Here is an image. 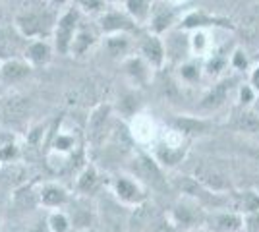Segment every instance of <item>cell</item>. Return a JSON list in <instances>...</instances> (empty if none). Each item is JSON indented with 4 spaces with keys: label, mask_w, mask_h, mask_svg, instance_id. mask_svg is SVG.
I'll return each mask as SVG.
<instances>
[{
    "label": "cell",
    "mask_w": 259,
    "mask_h": 232,
    "mask_svg": "<svg viewBox=\"0 0 259 232\" xmlns=\"http://www.w3.org/2000/svg\"><path fill=\"white\" fill-rule=\"evenodd\" d=\"M110 2H118V0H110Z\"/></svg>",
    "instance_id": "1f68e13d"
},
{
    "label": "cell",
    "mask_w": 259,
    "mask_h": 232,
    "mask_svg": "<svg viewBox=\"0 0 259 232\" xmlns=\"http://www.w3.org/2000/svg\"><path fill=\"white\" fill-rule=\"evenodd\" d=\"M255 97H257V93L253 91L251 85H244V87L240 89V105H242V107H249Z\"/></svg>",
    "instance_id": "d4e9b609"
},
{
    "label": "cell",
    "mask_w": 259,
    "mask_h": 232,
    "mask_svg": "<svg viewBox=\"0 0 259 232\" xmlns=\"http://www.w3.org/2000/svg\"><path fill=\"white\" fill-rule=\"evenodd\" d=\"M230 126L238 130V132H246V133H257L259 132V114L253 111H249L248 107H242L234 111L232 114V120Z\"/></svg>",
    "instance_id": "9c48e42d"
},
{
    "label": "cell",
    "mask_w": 259,
    "mask_h": 232,
    "mask_svg": "<svg viewBox=\"0 0 259 232\" xmlns=\"http://www.w3.org/2000/svg\"><path fill=\"white\" fill-rule=\"evenodd\" d=\"M29 232H53V230L49 228V222H47V221H39Z\"/></svg>",
    "instance_id": "f1b7e54d"
},
{
    "label": "cell",
    "mask_w": 259,
    "mask_h": 232,
    "mask_svg": "<svg viewBox=\"0 0 259 232\" xmlns=\"http://www.w3.org/2000/svg\"><path fill=\"white\" fill-rule=\"evenodd\" d=\"M114 190H116V196L122 201H126V203H141L143 198H145L141 194V190L138 188V184L134 180H130V178H120Z\"/></svg>",
    "instance_id": "8fae6325"
},
{
    "label": "cell",
    "mask_w": 259,
    "mask_h": 232,
    "mask_svg": "<svg viewBox=\"0 0 259 232\" xmlns=\"http://www.w3.org/2000/svg\"><path fill=\"white\" fill-rule=\"evenodd\" d=\"M203 25H223V27H228V29H234V25L230 22H227V20L211 18V16H205V14H201V12L190 14L182 23V27H203Z\"/></svg>",
    "instance_id": "4fadbf2b"
},
{
    "label": "cell",
    "mask_w": 259,
    "mask_h": 232,
    "mask_svg": "<svg viewBox=\"0 0 259 232\" xmlns=\"http://www.w3.org/2000/svg\"><path fill=\"white\" fill-rule=\"evenodd\" d=\"M93 35L87 33V31H77L74 41H72V47H70V53H76V55H83L87 49L93 44Z\"/></svg>",
    "instance_id": "ffe728a7"
},
{
    "label": "cell",
    "mask_w": 259,
    "mask_h": 232,
    "mask_svg": "<svg viewBox=\"0 0 259 232\" xmlns=\"http://www.w3.org/2000/svg\"><path fill=\"white\" fill-rule=\"evenodd\" d=\"M246 151H248L249 159L259 166V145H246Z\"/></svg>",
    "instance_id": "83f0119b"
},
{
    "label": "cell",
    "mask_w": 259,
    "mask_h": 232,
    "mask_svg": "<svg viewBox=\"0 0 259 232\" xmlns=\"http://www.w3.org/2000/svg\"><path fill=\"white\" fill-rule=\"evenodd\" d=\"M151 27L155 35L161 33V31H166L168 25L172 23L174 20V14L168 8H151Z\"/></svg>",
    "instance_id": "2e32d148"
},
{
    "label": "cell",
    "mask_w": 259,
    "mask_h": 232,
    "mask_svg": "<svg viewBox=\"0 0 259 232\" xmlns=\"http://www.w3.org/2000/svg\"><path fill=\"white\" fill-rule=\"evenodd\" d=\"M49 222V228L53 232H68L70 230V221H68V217H66L64 213H51V217L47 219Z\"/></svg>",
    "instance_id": "44dd1931"
},
{
    "label": "cell",
    "mask_w": 259,
    "mask_h": 232,
    "mask_svg": "<svg viewBox=\"0 0 259 232\" xmlns=\"http://www.w3.org/2000/svg\"><path fill=\"white\" fill-rule=\"evenodd\" d=\"M126 8L136 22H145L151 16V6L147 0H126Z\"/></svg>",
    "instance_id": "e0dca14e"
},
{
    "label": "cell",
    "mask_w": 259,
    "mask_h": 232,
    "mask_svg": "<svg viewBox=\"0 0 259 232\" xmlns=\"http://www.w3.org/2000/svg\"><path fill=\"white\" fill-rule=\"evenodd\" d=\"M14 25L29 41L31 39H45V37L53 35L54 25H56V16L53 12V6L47 0L43 4L31 2L18 12Z\"/></svg>",
    "instance_id": "6da1fadb"
},
{
    "label": "cell",
    "mask_w": 259,
    "mask_h": 232,
    "mask_svg": "<svg viewBox=\"0 0 259 232\" xmlns=\"http://www.w3.org/2000/svg\"><path fill=\"white\" fill-rule=\"evenodd\" d=\"M182 76L184 77H197V70H195V68H192V66H186L182 70Z\"/></svg>",
    "instance_id": "f546056e"
},
{
    "label": "cell",
    "mask_w": 259,
    "mask_h": 232,
    "mask_svg": "<svg viewBox=\"0 0 259 232\" xmlns=\"http://www.w3.org/2000/svg\"><path fill=\"white\" fill-rule=\"evenodd\" d=\"M97 184H99V174L97 170H95V166H85L83 172L77 178V190L89 194V192H93V190L97 188Z\"/></svg>",
    "instance_id": "ac0fdd59"
},
{
    "label": "cell",
    "mask_w": 259,
    "mask_h": 232,
    "mask_svg": "<svg viewBox=\"0 0 259 232\" xmlns=\"http://www.w3.org/2000/svg\"><path fill=\"white\" fill-rule=\"evenodd\" d=\"M23 58L31 66H47L51 62V58H53V49L45 39H31L25 47Z\"/></svg>",
    "instance_id": "52a82bcc"
},
{
    "label": "cell",
    "mask_w": 259,
    "mask_h": 232,
    "mask_svg": "<svg viewBox=\"0 0 259 232\" xmlns=\"http://www.w3.org/2000/svg\"><path fill=\"white\" fill-rule=\"evenodd\" d=\"M194 232H203V230H194Z\"/></svg>",
    "instance_id": "836d02e7"
},
{
    "label": "cell",
    "mask_w": 259,
    "mask_h": 232,
    "mask_svg": "<svg viewBox=\"0 0 259 232\" xmlns=\"http://www.w3.org/2000/svg\"><path fill=\"white\" fill-rule=\"evenodd\" d=\"M31 64L25 58H12L0 64V83L14 85L31 74Z\"/></svg>",
    "instance_id": "277c9868"
},
{
    "label": "cell",
    "mask_w": 259,
    "mask_h": 232,
    "mask_svg": "<svg viewBox=\"0 0 259 232\" xmlns=\"http://www.w3.org/2000/svg\"><path fill=\"white\" fill-rule=\"evenodd\" d=\"M0 8H2V0H0Z\"/></svg>",
    "instance_id": "d6a6232c"
},
{
    "label": "cell",
    "mask_w": 259,
    "mask_h": 232,
    "mask_svg": "<svg viewBox=\"0 0 259 232\" xmlns=\"http://www.w3.org/2000/svg\"><path fill=\"white\" fill-rule=\"evenodd\" d=\"M232 83H234L232 79H223V81H219L217 85H213V87L207 91L205 97L199 103V107H201L203 111H215L219 107H223V105L227 103L228 95H230Z\"/></svg>",
    "instance_id": "8992f818"
},
{
    "label": "cell",
    "mask_w": 259,
    "mask_h": 232,
    "mask_svg": "<svg viewBox=\"0 0 259 232\" xmlns=\"http://www.w3.org/2000/svg\"><path fill=\"white\" fill-rule=\"evenodd\" d=\"M244 228L246 232H259V211H251L244 215Z\"/></svg>",
    "instance_id": "cb8c5ba5"
},
{
    "label": "cell",
    "mask_w": 259,
    "mask_h": 232,
    "mask_svg": "<svg viewBox=\"0 0 259 232\" xmlns=\"http://www.w3.org/2000/svg\"><path fill=\"white\" fill-rule=\"evenodd\" d=\"M79 10L89 12V14H97V12L105 10V2L107 0H76Z\"/></svg>",
    "instance_id": "603a6c76"
},
{
    "label": "cell",
    "mask_w": 259,
    "mask_h": 232,
    "mask_svg": "<svg viewBox=\"0 0 259 232\" xmlns=\"http://www.w3.org/2000/svg\"><path fill=\"white\" fill-rule=\"evenodd\" d=\"M240 209L242 213H251V211H259V194L257 192H244L240 198Z\"/></svg>",
    "instance_id": "7402d4cb"
},
{
    "label": "cell",
    "mask_w": 259,
    "mask_h": 232,
    "mask_svg": "<svg viewBox=\"0 0 259 232\" xmlns=\"http://www.w3.org/2000/svg\"><path fill=\"white\" fill-rule=\"evenodd\" d=\"M215 226L223 232H238L244 228V217L240 213H221L215 217Z\"/></svg>",
    "instance_id": "5bb4252c"
},
{
    "label": "cell",
    "mask_w": 259,
    "mask_h": 232,
    "mask_svg": "<svg viewBox=\"0 0 259 232\" xmlns=\"http://www.w3.org/2000/svg\"><path fill=\"white\" fill-rule=\"evenodd\" d=\"M27 43L29 39H25L16 25H0V62L23 58Z\"/></svg>",
    "instance_id": "3957f363"
},
{
    "label": "cell",
    "mask_w": 259,
    "mask_h": 232,
    "mask_svg": "<svg viewBox=\"0 0 259 232\" xmlns=\"http://www.w3.org/2000/svg\"><path fill=\"white\" fill-rule=\"evenodd\" d=\"M53 8H58V6H62V4H66V2H70V0H47Z\"/></svg>",
    "instance_id": "4dcf8cb0"
},
{
    "label": "cell",
    "mask_w": 259,
    "mask_h": 232,
    "mask_svg": "<svg viewBox=\"0 0 259 232\" xmlns=\"http://www.w3.org/2000/svg\"><path fill=\"white\" fill-rule=\"evenodd\" d=\"M249 85H251L253 91L259 95V64L253 68V72H251V76H249Z\"/></svg>",
    "instance_id": "4316f807"
},
{
    "label": "cell",
    "mask_w": 259,
    "mask_h": 232,
    "mask_svg": "<svg viewBox=\"0 0 259 232\" xmlns=\"http://www.w3.org/2000/svg\"><path fill=\"white\" fill-rule=\"evenodd\" d=\"M195 180L205 186L209 190H215V192H221V190H227L228 188V182L225 180V176L217 174L213 170H207V168H199L195 170Z\"/></svg>",
    "instance_id": "7c38bea8"
},
{
    "label": "cell",
    "mask_w": 259,
    "mask_h": 232,
    "mask_svg": "<svg viewBox=\"0 0 259 232\" xmlns=\"http://www.w3.org/2000/svg\"><path fill=\"white\" fill-rule=\"evenodd\" d=\"M101 29L105 33H126V31H136L138 25H136V20L132 16H126V14H120V12H105L101 16Z\"/></svg>",
    "instance_id": "5b68a950"
},
{
    "label": "cell",
    "mask_w": 259,
    "mask_h": 232,
    "mask_svg": "<svg viewBox=\"0 0 259 232\" xmlns=\"http://www.w3.org/2000/svg\"><path fill=\"white\" fill-rule=\"evenodd\" d=\"M108 114H110V107L108 105H101L89 116V140L93 144H101L103 140V132L107 128Z\"/></svg>",
    "instance_id": "30bf717a"
},
{
    "label": "cell",
    "mask_w": 259,
    "mask_h": 232,
    "mask_svg": "<svg viewBox=\"0 0 259 232\" xmlns=\"http://www.w3.org/2000/svg\"><path fill=\"white\" fill-rule=\"evenodd\" d=\"M41 203L47 205V207H60V205H64L66 201H68V196H66V192L62 188H58V186H45L41 190Z\"/></svg>",
    "instance_id": "9a60e30c"
},
{
    "label": "cell",
    "mask_w": 259,
    "mask_h": 232,
    "mask_svg": "<svg viewBox=\"0 0 259 232\" xmlns=\"http://www.w3.org/2000/svg\"><path fill=\"white\" fill-rule=\"evenodd\" d=\"M232 64H234V68H238V70H246V68H248V58L244 56L242 51H236L234 56H232Z\"/></svg>",
    "instance_id": "484cf974"
},
{
    "label": "cell",
    "mask_w": 259,
    "mask_h": 232,
    "mask_svg": "<svg viewBox=\"0 0 259 232\" xmlns=\"http://www.w3.org/2000/svg\"><path fill=\"white\" fill-rule=\"evenodd\" d=\"M176 128L184 133H203L207 130V124L203 120H195V118H178Z\"/></svg>",
    "instance_id": "d6986e66"
},
{
    "label": "cell",
    "mask_w": 259,
    "mask_h": 232,
    "mask_svg": "<svg viewBox=\"0 0 259 232\" xmlns=\"http://www.w3.org/2000/svg\"><path fill=\"white\" fill-rule=\"evenodd\" d=\"M141 55H143V60L149 64V66L161 68L162 62H164V47H162V41L157 37V35H147L143 41H141Z\"/></svg>",
    "instance_id": "ba28073f"
},
{
    "label": "cell",
    "mask_w": 259,
    "mask_h": 232,
    "mask_svg": "<svg viewBox=\"0 0 259 232\" xmlns=\"http://www.w3.org/2000/svg\"><path fill=\"white\" fill-rule=\"evenodd\" d=\"M77 22H79V12L77 10H68L66 14H62L56 25H54V49L58 51V55H68L72 41L77 33Z\"/></svg>",
    "instance_id": "7a4b0ae2"
}]
</instances>
